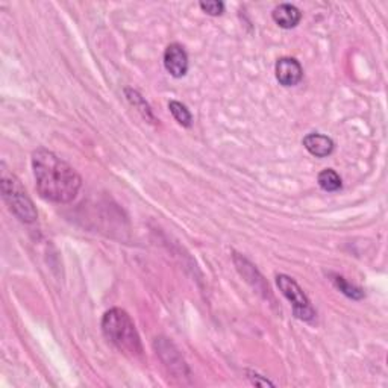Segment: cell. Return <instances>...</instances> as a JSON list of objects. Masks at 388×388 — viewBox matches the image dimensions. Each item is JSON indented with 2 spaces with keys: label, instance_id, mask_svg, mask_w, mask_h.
Returning <instances> with one entry per match:
<instances>
[{
  "label": "cell",
  "instance_id": "obj_5",
  "mask_svg": "<svg viewBox=\"0 0 388 388\" xmlns=\"http://www.w3.org/2000/svg\"><path fill=\"white\" fill-rule=\"evenodd\" d=\"M155 348H157L158 354L162 358V361L166 363V365L170 369V372L174 373V375L183 376L185 373H188L185 361H183L182 357L179 355L178 349H176L174 346L167 340V338H157V341H155Z\"/></svg>",
  "mask_w": 388,
  "mask_h": 388
},
{
  "label": "cell",
  "instance_id": "obj_7",
  "mask_svg": "<svg viewBox=\"0 0 388 388\" xmlns=\"http://www.w3.org/2000/svg\"><path fill=\"white\" fill-rule=\"evenodd\" d=\"M164 67L173 77H182L188 72V55L181 44L167 46L164 52Z\"/></svg>",
  "mask_w": 388,
  "mask_h": 388
},
{
  "label": "cell",
  "instance_id": "obj_10",
  "mask_svg": "<svg viewBox=\"0 0 388 388\" xmlns=\"http://www.w3.org/2000/svg\"><path fill=\"white\" fill-rule=\"evenodd\" d=\"M125 94H126V99H128L132 107L135 108L146 120H149V122H152V123L157 122V120H155L153 112H152V108L149 107V103L146 102V99L141 96L137 90L126 88Z\"/></svg>",
  "mask_w": 388,
  "mask_h": 388
},
{
  "label": "cell",
  "instance_id": "obj_12",
  "mask_svg": "<svg viewBox=\"0 0 388 388\" xmlns=\"http://www.w3.org/2000/svg\"><path fill=\"white\" fill-rule=\"evenodd\" d=\"M168 109H170L172 116L174 117L176 122H178L181 126H183V128H190V126H192L193 117L192 114H190V111L187 109L185 105H182L181 102L172 101L170 103H168Z\"/></svg>",
  "mask_w": 388,
  "mask_h": 388
},
{
  "label": "cell",
  "instance_id": "obj_6",
  "mask_svg": "<svg viewBox=\"0 0 388 388\" xmlns=\"http://www.w3.org/2000/svg\"><path fill=\"white\" fill-rule=\"evenodd\" d=\"M274 73H276V79L284 87H294L302 81L303 77V68L299 64L298 60L294 58H281L274 67Z\"/></svg>",
  "mask_w": 388,
  "mask_h": 388
},
{
  "label": "cell",
  "instance_id": "obj_11",
  "mask_svg": "<svg viewBox=\"0 0 388 388\" xmlns=\"http://www.w3.org/2000/svg\"><path fill=\"white\" fill-rule=\"evenodd\" d=\"M317 181H319L320 188L328 193L338 192V190L341 188V178L333 168H324V170H322Z\"/></svg>",
  "mask_w": 388,
  "mask_h": 388
},
{
  "label": "cell",
  "instance_id": "obj_15",
  "mask_svg": "<svg viewBox=\"0 0 388 388\" xmlns=\"http://www.w3.org/2000/svg\"><path fill=\"white\" fill-rule=\"evenodd\" d=\"M249 378L252 379V383L255 384V385H261V387H267V385H270L273 387V384L270 383V380H267V379H261L259 375H255V373H249Z\"/></svg>",
  "mask_w": 388,
  "mask_h": 388
},
{
  "label": "cell",
  "instance_id": "obj_14",
  "mask_svg": "<svg viewBox=\"0 0 388 388\" xmlns=\"http://www.w3.org/2000/svg\"><path fill=\"white\" fill-rule=\"evenodd\" d=\"M199 6L203 12H207L208 16H214V17L222 16L224 11V3L217 2V0H211V2H201Z\"/></svg>",
  "mask_w": 388,
  "mask_h": 388
},
{
  "label": "cell",
  "instance_id": "obj_1",
  "mask_svg": "<svg viewBox=\"0 0 388 388\" xmlns=\"http://www.w3.org/2000/svg\"><path fill=\"white\" fill-rule=\"evenodd\" d=\"M32 168L40 196L49 202L68 203L77 196L82 185L81 176L58 155L47 149L32 153Z\"/></svg>",
  "mask_w": 388,
  "mask_h": 388
},
{
  "label": "cell",
  "instance_id": "obj_4",
  "mask_svg": "<svg viewBox=\"0 0 388 388\" xmlns=\"http://www.w3.org/2000/svg\"><path fill=\"white\" fill-rule=\"evenodd\" d=\"M276 284L281 293L284 294L288 302L292 303L294 315L300 320L311 322L315 317V311L311 307V302H309V299L307 298V294L303 293L298 282H296L293 278L287 276V274H278Z\"/></svg>",
  "mask_w": 388,
  "mask_h": 388
},
{
  "label": "cell",
  "instance_id": "obj_13",
  "mask_svg": "<svg viewBox=\"0 0 388 388\" xmlns=\"http://www.w3.org/2000/svg\"><path fill=\"white\" fill-rule=\"evenodd\" d=\"M333 278H334L333 282L335 284V287H337L338 290H340L343 294L348 296V298L355 299V300L364 298V292L361 290V288H358V287H355V285L349 284L348 281H346L343 276H338V274H334Z\"/></svg>",
  "mask_w": 388,
  "mask_h": 388
},
{
  "label": "cell",
  "instance_id": "obj_2",
  "mask_svg": "<svg viewBox=\"0 0 388 388\" xmlns=\"http://www.w3.org/2000/svg\"><path fill=\"white\" fill-rule=\"evenodd\" d=\"M102 331L107 340L131 358L143 355V344L131 315L120 308H112L105 313Z\"/></svg>",
  "mask_w": 388,
  "mask_h": 388
},
{
  "label": "cell",
  "instance_id": "obj_3",
  "mask_svg": "<svg viewBox=\"0 0 388 388\" xmlns=\"http://www.w3.org/2000/svg\"><path fill=\"white\" fill-rule=\"evenodd\" d=\"M2 196L6 205L11 209L14 216H17L20 220L25 223H34L37 220V209H35L34 202L27 196L26 190L12 173L6 170L2 172Z\"/></svg>",
  "mask_w": 388,
  "mask_h": 388
},
{
  "label": "cell",
  "instance_id": "obj_9",
  "mask_svg": "<svg viewBox=\"0 0 388 388\" xmlns=\"http://www.w3.org/2000/svg\"><path fill=\"white\" fill-rule=\"evenodd\" d=\"M272 17L274 20V23L282 27V29H292V27H296L299 25L302 18V12L299 11V8H296L294 5L282 3L273 10Z\"/></svg>",
  "mask_w": 388,
  "mask_h": 388
},
{
  "label": "cell",
  "instance_id": "obj_8",
  "mask_svg": "<svg viewBox=\"0 0 388 388\" xmlns=\"http://www.w3.org/2000/svg\"><path fill=\"white\" fill-rule=\"evenodd\" d=\"M302 143L315 158H326L334 152V141L322 133H308Z\"/></svg>",
  "mask_w": 388,
  "mask_h": 388
}]
</instances>
